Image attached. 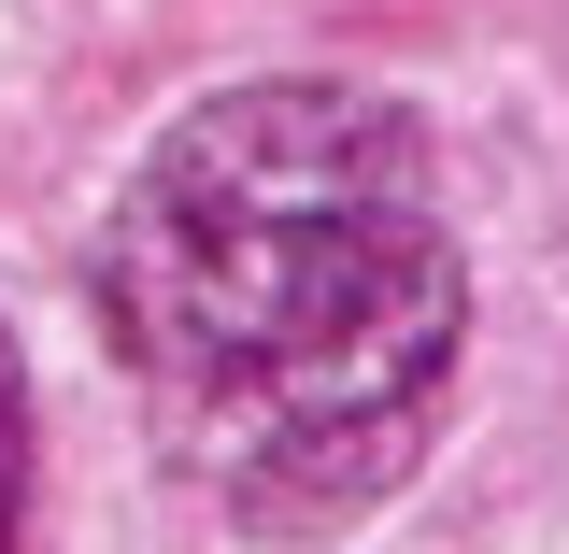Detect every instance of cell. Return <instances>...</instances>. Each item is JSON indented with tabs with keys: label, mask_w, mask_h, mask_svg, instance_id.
Masks as SVG:
<instances>
[{
	"label": "cell",
	"mask_w": 569,
	"mask_h": 554,
	"mask_svg": "<svg viewBox=\"0 0 569 554\" xmlns=\"http://www.w3.org/2000/svg\"><path fill=\"white\" fill-rule=\"evenodd\" d=\"M100 328L242 541H342L413 484L470 328L427 129L370 85L171 114L100 228Z\"/></svg>",
	"instance_id": "1"
},
{
	"label": "cell",
	"mask_w": 569,
	"mask_h": 554,
	"mask_svg": "<svg viewBox=\"0 0 569 554\" xmlns=\"http://www.w3.org/2000/svg\"><path fill=\"white\" fill-rule=\"evenodd\" d=\"M29 526V370H14V328H0V554Z\"/></svg>",
	"instance_id": "2"
}]
</instances>
